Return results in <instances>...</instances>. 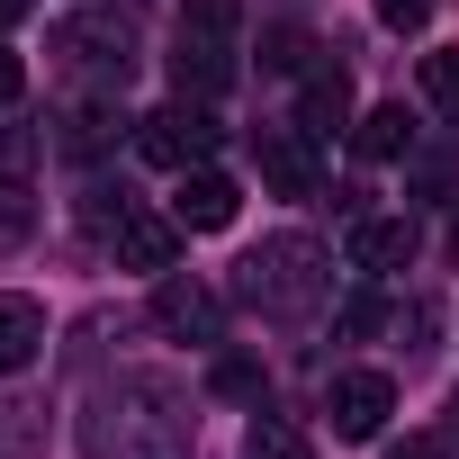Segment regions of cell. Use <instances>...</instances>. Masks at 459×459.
<instances>
[{
    "instance_id": "obj_26",
    "label": "cell",
    "mask_w": 459,
    "mask_h": 459,
    "mask_svg": "<svg viewBox=\"0 0 459 459\" xmlns=\"http://www.w3.org/2000/svg\"><path fill=\"white\" fill-rule=\"evenodd\" d=\"M387 459H441V450H432V441H396Z\"/></svg>"
},
{
    "instance_id": "obj_27",
    "label": "cell",
    "mask_w": 459,
    "mask_h": 459,
    "mask_svg": "<svg viewBox=\"0 0 459 459\" xmlns=\"http://www.w3.org/2000/svg\"><path fill=\"white\" fill-rule=\"evenodd\" d=\"M28 19V0H0V28H19Z\"/></svg>"
},
{
    "instance_id": "obj_22",
    "label": "cell",
    "mask_w": 459,
    "mask_h": 459,
    "mask_svg": "<svg viewBox=\"0 0 459 459\" xmlns=\"http://www.w3.org/2000/svg\"><path fill=\"white\" fill-rule=\"evenodd\" d=\"M271 73H307V37L298 28H271V55H262Z\"/></svg>"
},
{
    "instance_id": "obj_8",
    "label": "cell",
    "mask_w": 459,
    "mask_h": 459,
    "mask_svg": "<svg viewBox=\"0 0 459 459\" xmlns=\"http://www.w3.org/2000/svg\"><path fill=\"white\" fill-rule=\"evenodd\" d=\"M171 82H180V100L235 91V37H198V28H180V46H171Z\"/></svg>"
},
{
    "instance_id": "obj_19",
    "label": "cell",
    "mask_w": 459,
    "mask_h": 459,
    "mask_svg": "<svg viewBox=\"0 0 459 459\" xmlns=\"http://www.w3.org/2000/svg\"><path fill=\"white\" fill-rule=\"evenodd\" d=\"M423 100L459 117V46H441V55H423Z\"/></svg>"
},
{
    "instance_id": "obj_4",
    "label": "cell",
    "mask_w": 459,
    "mask_h": 459,
    "mask_svg": "<svg viewBox=\"0 0 459 459\" xmlns=\"http://www.w3.org/2000/svg\"><path fill=\"white\" fill-rule=\"evenodd\" d=\"M325 414H333L342 441H369V432L396 414V378H387V369H342L333 396H325Z\"/></svg>"
},
{
    "instance_id": "obj_12",
    "label": "cell",
    "mask_w": 459,
    "mask_h": 459,
    "mask_svg": "<svg viewBox=\"0 0 459 459\" xmlns=\"http://www.w3.org/2000/svg\"><path fill=\"white\" fill-rule=\"evenodd\" d=\"M117 126H126V117H117V100H108V91H91V100H73V108H64V135H55V144H64L73 162H100V153L117 144Z\"/></svg>"
},
{
    "instance_id": "obj_25",
    "label": "cell",
    "mask_w": 459,
    "mask_h": 459,
    "mask_svg": "<svg viewBox=\"0 0 459 459\" xmlns=\"http://www.w3.org/2000/svg\"><path fill=\"white\" fill-rule=\"evenodd\" d=\"M19 235H28V207H19V189H10V207H0V253H10Z\"/></svg>"
},
{
    "instance_id": "obj_14",
    "label": "cell",
    "mask_w": 459,
    "mask_h": 459,
    "mask_svg": "<svg viewBox=\"0 0 459 459\" xmlns=\"http://www.w3.org/2000/svg\"><path fill=\"white\" fill-rule=\"evenodd\" d=\"M342 117H351V73H342V64H307V117H298V126H307V135H333Z\"/></svg>"
},
{
    "instance_id": "obj_13",
    "label": "cell",
    "mask_w": 459,
    "mask_h": 459,
    "mask_svg": "<svg viewBox=\"0 0 459 459\" xmlns=\"http://www.w3.org/2000/svg\"><path fill=\"white\" fill-rule=\"evenodd\" d=\"M46 351V307L19 298V289H0V369H28Z\"/></svg>"
},
{
    "instance_id": "obj_6",
    "label": "cell",
    "mask_w": 459,
    "mask_h": 459,
    "mask_svg": "<svg viewBox=\"0 0 459 459\" xmlns=\"http://www.w3.org/2000/svg\"><path fill=\"white\" fill-rule=\"evenodd\" d=\"M253 162L280 198H316V144L307 126H253Z\"/></svg>"
},
{
    "instance_id": "obj_20",
    "label": "cell",
    "mask_w": 459,
    "mask_h": 459,
    "mask_svg": "<svg viewBox=\"0 0 459 459\" xmlns=\"http://www.w3.org/2000/svg\"><path fill=\"white\" fill-rule=\"evenodd\" d=\"M180 28H198V37H235V28H244V0H189Z\"/></svg>"
},
{
    "instance_id": "obj_23",
    "label": "cell",
    "mask_w": 459,
    "mask_h": 459,
    "mask_svg": "<svg viewBox=\"0 0 459 459\" xmlns=\"http://www.w3.org/2000/svg\"><path fill=\"white\" fill-rule=\"evenodd\" d=\"M19 91H28V64H19L10 46H0V108H19Z\"/></svg>"
},
{
    "instance_id": "obj_9",
    "label": "cell",
    "mask_w": 459,
    "mask_h": 459,
    "mask_svg": "<svg viewBox=\"0 0 459 459\" xmlns=\"http://www.w3.org/2000/svg\"><path fill=\"white\" fill-rule=\"evenodd\" d=\"M55 55L91 64L100 82H126V64H135V28H126V19H73V28L55 37Z\"/></svg>"
},
{
    "instance_id": "obj_2",
    "label": "cell",
    "mask_w": 459,
    "mask_h": 459,
    "mask_svg": "<svg viewBox=\"0 0 459 459\" xmlns=\"http://www.w3.org/2000/svg\"><path fill=\"white\" fill-rule=\"evenodd\" d=\"M244 307H262V316H307V307H325V289H333V253L316 244V235H271L253 262H244Z\"/></svg>"
},
{
    "instance_id": "obj_3",
    "label": "cell",
    "mask_w": 459,
    "mask_h": 459,
    "mask_svg": "<svg viewBox=\"0 0 459 459\" xmlns=\"http://www.w3.org/2000/svg\"><path fill=\"white\" fill-rule=\"evenodd\" d=\"M207 144H216V126H207V108H198V100H171V108L135 117V153H144V162H162V171L207 162Z\"/></svg>"
},
{
    "instance_id": "obj_21",
    "label": "cell",
    "mask_w": 459,
    "mask_h": 459,
    "mask_svg": "<svg viewBox=\"0 0 459 459\" xmlns=\"http://www.w3.org/2000/svg\"><path fill=\"white\" fill-rule=\"evenodd\" d=\"M216 396H262V360L225 351V360H216Z\"/></svg>"
},
{
    "instance_id": "obj_18",
    "label": "cell",
    "mask_w": 459,
    "mask_h": 459,
    "mask_svg": "<svg viewBox=\"0 0 459 459\" xmlns=\"http://www.w3.org/2000/svg\"><path fill=\"white\" fill-rule=\"evenodd\" d=\"M37 153H46V135H37V126H0V180H10V189L37 171Z\"/></svg>"
},
{
    "instance_id": "obj_28",
    "label": "cell",
    "mask_w": 459,
    "mask_h": 459,
    "mask_svg": "<svg viewBox=\"0 0 459 459\" xmlns=\"http://www.w3.org/2000/svg\"><path fill=\"white\" fill-rule=\"evenodd\" d=\"M450 262H459V216H450Z\"/></svg>"
},
{
    "instance_id": "obj_17",
    "label": "cell",
    "mask_w": 459,
    "mask_h": 459,
    "mask_svg": "<svg viewBox=\"0 0 459 459\" xmlns=\"http://www.w3.org/2000/svg\"><path fill=\"white\" fill-rule=\"evenodd\" d=\"M126 216H135V198H126V189H108V180H91V189H82V225H91L100 244H117V225H126Z\"/></svg>"
},
{
    "instance_id": "obj_11",
    "label": "cell",
    "mask_w": 459,
    "mask_h": 459,
    "mask_svg": "<svg viewBox=\"0 0 459 459\" xmlns=\"http://www.w3.org/2000/svg\"><path fill=\"white\" fill-rule=\"evenodd\" d=\"M117 262L144 271V280H162V271L180 262V216H126V225H117Z\"/></svg>"
},
{
    "instance_id": "obj_24",
    "label": "cell",
    "mask_w": 459,
    "mask_h": 459,
    "mask_svg": "<svg viewBox=\"0 0 459 459\" xmlns=\"http://www.w3.org/2000/svg\"><path fill=\"white\" fill-rule=\"evenodd\" d=\"M378 19H387V28H423V19H432V0H378Z\"/></svg>"
},
{
    "instance_id": "obj_15",
    "label": "cell",
    "mask_w": 459,
    "mask_h": 459,
    "mask_svg": "<svg viewBox=\"0 0 459 459\" xmlns=\"http://www.w3.org/2000/svg\"><path fill=\"white\" fill-rule=\"evenodd\" d=\"M405 144H414V117H405V100H387V108H369V117L351 126V153H360V162H396Z\"/></svg>"
},
{
    "instance_id": "obj_5",
    "label": "cell",
    "mask_w": 459,
    "mask_h": 459,
    "mask_svg": "<svg viewBox=\"0 0 459 459\" xmlns=\"http://www.w3.org/2000/svg\"><path fill=\"white\" fill-rule=\"evenodd\" d=\"M235 207H244V189L225 180V171H207V162H189V171H180V189H171L180 235H225V225H235Z\"/></svg>"
},
{
    "instance_id": "obj_1",
    "label": "cell",
    "mask_w": 459,
    "mask_h": 459,
    "mask_svg": "<svg viewBox=\"0 0 459 459\" xmlns=\"http://www.w3.org/2000/svg\"><path fill=\"white\" fill-rule=\"evenodd\" d=\"M82 450L91 459H189L198 450V414L171 378H117L91 396L82 414Z\"/></svg>"
},
{
    "instance_id": "obj_7",
    "label": "cell",
    "mask_w": 459,
    "mask_h": 459,
    "mask_svg": "<svg viewBox=\"0 0 459 459\" xmlns=\"http://www.w3.org/2000/svg\"><path fill=\"white\" fill-rule=\"evenodd\" d=\"M153 325H162L171 342H216V289L162 271V280H153Z\"/></svg>"
},
{
    "instance_id": "obj_16",
    "label": "cell",
    "mask_w": 459,
    "mask_h": 459,
    "mask_svg": "<svg viewBox=\"0 0 459 459\" xmlns=\"http://www.w3.org/2000/svg\"><path fill=\"white\" fill-rule=\"evenodd\" d=\"M244 459H316V441H307L289 414H262V423H253V441H244Z\"/></svg>"
},
{
    "instance_id": "obj_10",
    "label": "cell",
    "mask_w": 459,
    "mask_h": 459,
    "mask_svg": "<svg viewBox=\"0 0 459 459\" xmlns=\"http://www.w3.org/2000/svg\"><path fill=\"white\" fill-rule=\"evenodd\" d=\"M342 253H351V271L387 280V271H405V262H414V225H405V216H360Z\"/></svg>"
}]
</instances>
